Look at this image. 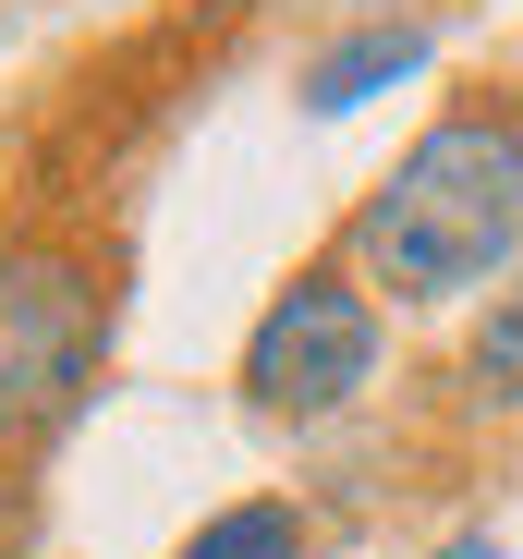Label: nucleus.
Masks as SVG:
<instances>
[{
    "mask_svg": "<svg viewBox=\"0 0 523 559\" xmlns=\"http://www.w3.org/2000/svg\"><path fill=\"white\" fill-rule=\"evenodd\" d=\"M523 255V122L451 110L402 146V170L354 207V267L402 305H451Z\"/></svg>",
    "mask_w": 523,
    "mask_h": 559,
    "instance_id": "f257e3e1",
    "label": "nucleus"
},
{
    "mask_svg": "<svg viewBox=\"0 0 523 559\" xmlns=\"http://www.w3.org/2000/svg\"><path fill=\"white\" fill-rule=\"evenodd\" d=\"M110 305L73 255H0V438H37L85 402Z\"/></svg>",
    "mask_w": 523,
    "mask_h": 559,
    "instance_id": "f03ea898",
    "label": "nucleus"
},
{
    "mask_svg": "<svg viewBox=\"0 0 523 559\" xmlns=\"http://www.w3.org/2000/svg\"><path fill=\"white\" fill-rule=\"evenodd\" d=\"M366 378H378V305H366L341 267H305L293 293L255 317V341H243V402L281 414V426L341 414Z\"/></svg>",
    "mask_w": 523,
    "mask_h": 559,
    "instance_id": "7ed1b4c3",
    "label": "nucleus"
},
{
    "mask_svg": "<svg viewBox=\"0 0 523 559\" xmlns=\"http://www.w3.org/2000/svg\"><path fill=\"white\" fill-rule=\"evenodd\" d=\"M426 73V25H366V37H341L317 73H305V110H366L378 85Z\"/></svg>",
    "mask_w": 523,
    "mask_h": 559,
    "instance_id": "20e7f679",
    "label": "nucleus"
},
{
    "mask_svg": "<svg viewBox=\"0 0 523 559\" xmlns=\"http://www.w3.org/2000/svg\"><path fill=\"white\" fill-rule=\"evenodd\" d=\"M463 390H475V414H523V280L475 317V341H463Z\"/></svg>",
    "mask_w": 523,
    "mask_h": 559,
    "instance_id": "39448f33",
    "label": "nucleus"
},
{
    "mask_svg": "<svg viewBox=\"0 0 523 559\" xmlns=\"http://www.w3.org/2000/svg\"><path fill=\"white\" fill-rule=\"evenodd\" d=\"M183 559H305V511L293 499H231L219 523L183 535Z\"/></svg>",
    "mask_w": 523,
    "mask_h": 559,
    "instance_id": "423d86ee",
    "label": "nucleus"
},
{
    "mask_svg": "<svg viewBox=\"0 0 523 559\" xmlns=\"http://www.w3.org/2000/svg\"><path fill=\"white\" fill-rule=\"evenodd\" d=\"M439 559H499V547H487V535H451V547H439Z\"/></svg>",
    "mask_w": 523,
    "mask_h": 559,
    "instance_id": "0eeeda50",
    "label": "nucleus"
}]
</instances>
